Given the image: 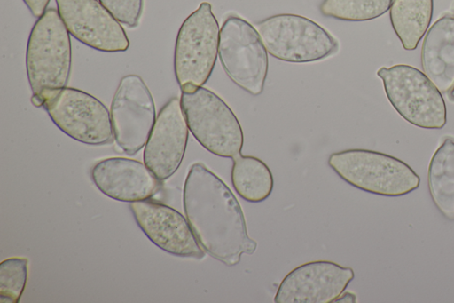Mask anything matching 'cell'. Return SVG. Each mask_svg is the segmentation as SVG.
Returning a JSON list of instances; mask_svg holds the SVG:
<instances>
[{
  "mask_svg": "<svg viewBox=\"0 0 454 303\" xmlns=\"http://www.w3.org/2000/svg\"><path fill=\"white\" fill-rule=\"evenodd\" d=\"M386 95L408 123L423 129H442L447 122L444 99L436 85L418 68L397 64L377 71Z\"/></svg>",
  "mask_w": 454,
  "mask_h": 303,
  "instance_id": "cell-5",
  "label": "cell"
},
{
  "mask_svg": "<svg viewBox=\"0 0 454 303\" xmlns=\"http://www.w3.org/2000/svg\"><path fill=\"white\" fill-rule=\"evenodd\" d=\"M263 44L272 57L292 63L324 60L338 51V41L317 22L283 13L256 22Z\"/></svg>",
  "mask_w": 454,
  "mask_h": 303,
  "instance_id": "cell-6",
  "label": "cell"
},
{
  "mask_svg": "<svg viewBox=\"0 0 454 303\" xmlns=\"http://www.w3.org/2000/svg\"><path fill=\"white\" fill-rule=\"evenodd\" d=\"M449 99L451 101H454V85L453 87L449 91Z\"/></svg>",
  "mask_w": 454,
  "mask_h": 303,
  "instance_id": "cell-25",
  "label": "cell"
},
{
  "mask_svg": "<svg viewBox=\"0 0 454 303\" xmlns=\"http://www.w3.org/2000/svg\"><path fill=\"white\" fill-rule=\"evenodd\" d=\"M114 140L129 155L145 147L156 120L153 96L141 76H124L110 109Z\"/></svg>",
  "mask_w": 454,
  "mask_h": 303,
  "instance_id": "cell-10",
  "label": "cell"
},
{
  "mask_svg": "<svg viewBox=\"0 0 454 303\" xmlns=\"http://www.w3.org/2000/svg\"><path fill=\"white\" fill-rule=\"evenodd\" d=\"M180 102L190 132L204 148L226 158L241 153V125L216 93L201 86L192 92H182Z\"/></svg>",
  "mask_w": 454,
  "mask_h": 303,
  "instance_id": "cell-7",
  "label": "cell"
},
{
  "mask_svg": "<svg viewBox=\"0 0 454 303\" xmlns=\"http://www.w3.org/2000/svg\"><path fill=\"white\" fill-rule=\"evenodd\" d=\"M431 198L442 213L454 220V139L445 138L433 155L427 171Z\"/></svg>",
  "mask_w": 454,
  "mask_h": 303,
  "instance_id": "cell-17",
  "label": "cell"
},
{
  "mask_svg": "<svg viewBox=\"0 0 454 303\" xmlns=\"http://www.w3.org/2000/svg\"><path fill=\"white\" fill-rule=\"evenodd\" d=\"M90 176L104 195L121 202L147 200L161 187V180L145 163L125 157L98 162Z\"/></svg>",
  "mask_w": 454,
  "mask_h": 303,
  "instance_id": "cell-15",
  "label": "cell"
},
{
  "mask_svg": "<svg viewBox=\"0 0 454 303\" xmlns=\"http://www.w3.org/2000/svg\"><path fill=\"white\" fill-rule=\"evenodd\" d=\"M69 34L83 44L105 52H125L129 47L121 22L99 0H55Z\"/></svg>",
  "mask_w": 454,
  "mask_h": 303,
  "instance_id": "cell-11",
  "label": "cell"
},
{
  "mask_svg": "<svg viewBox=\"0 0 454 303\" xmlns=\"http://www.w3.org/2000/svg\"><path fill=\"white\" fill-rule=\"evenodd\" d=\"M390 21L403 47L417 48L427 30L434 10V0H391Z\"/></svg>",
  "mask_w": 454,
  "mask_h": 303,
  "instance_id": "cell-18",
  "label": "cell"
},
{
  "mask_svg": "<svg viewBox=\"0 0 454 303\" xmlns=\"http://www.w3.org/2000/svg\"><path fill=\"white\" fill-rule=\"evenodd\" d=\"M218 56L231 80L251 95L262 92L268 73V52L256 30L237 15L229 16L219 34Z\"/></svg>",
  "mask_w": 454,
  "mask_h": 303,
  "instance_id": "cell-8",
  "label": "cell"
},
{
  "mask_svg": "<svg viewBox=\"0 0 454 303\" xmlns=\"http://www.w3.org/2000/svg\"><path fill=\"white\" fill-rule=\"evenodd\" d=\"M42 107L60 131L79 142L99 146L114 139L107 108L86 92L66 86L51 92Z\"/></svg>",
  "mask_w": 454,
  "mask_h": 303,
  "instance_id": "cell-9",
  "label": "cell"
},
{
  "mask_svg": "<svg viewBox=\"0 0 454 303\" xmlns=\"http://www.w3.org/2000/svg\"><path fill=\"white\" fill-rule=\"evenodd\" d=\"M26 258H11L0 264V302L17 303L27 280Z\"/></svg>",
  "mask_w": 454,
  "mask_h": 303,
  "instance_id": "cell-21",
  "label": "cell"
},
{
  "mask_svg": "<svg viewBox=\"0 0 454 303\" xmlns=\"http://www.w3.org/2000/svg\"><path fill=\"white\" fill-rule=\"evenodd\" d=\"M188 131L180 100L173 97L160 108L144 149V163L159 179H168L179 168Z\"/></svg>",
  "mask_w": 454,
  "mask_h": 303,
  "instance_id": "cell-14",
  "label": "cell"
},
{
  "mask_svg": "<svg viewBox=\"0 0 454 303\" xmlns=\"http://www.w3.org/2000/svg\"><path fill=\"white\" fill-rule=\"evenodd\" d=\"M129 208L141 230L160 249L178 257L204 258L205 251L179 211L149 199L132 202Z\"/></svg>",
  "mask_w": 454,
  "mask_h": 303,
  "instance_id": "cell-13",
  "label": "cell"
},
{
  "mask_svg": "<svg viewBox=\"0 0 454 303\" xmlns=\"http://www.w3.org/2000/svg\"><path fill=\"white\" fill-rule=\"evenodd\" d=\"M99 2L128 28H133L138 26L144 0H99Z\"/></svg>",
  "mask_w": 454,
  "mask_h": 303,
  "instance_id": "cell-22",
  "label": "cell"
},
{
  "mask_svg": "<svg viewBox=\"0 0 454 303\" xmlns=\"http://www.w3.org/2000/svg\"><path fill=\"white\" fill-rule=\"evenodd\" d=\"M51 0H23L31 14L35 17H41L47 10Z\"/></svg>",
  "mask_w": 454,
  "mask_h": 303,
  "instance_id": "cell-23",
  "label": "cell"
},
{
  "mask_svg": "<svg viewBox=\"0 0 454 303\" xmlns=\"http://www.w3.org/2000/svg\"><path fill=\"white\" fill-rule=\"evenodd\" d=\"M354 276L351 267H342L333 261L307 262L284 277L277 290L274 302H335Z\"/></svg>",
  "mask_w": 454,
  "mask_h": 303,
  "instance_id": "cell-12",
  "label": "cell"
},
{
  "mask_svg": "<svg viewBox=\"0 0 454 303\" xmlns=\"http://www.w3.org/2000/svg\"><path fill=\"white\" fill-rule=\"evenodd\" d=\"M344 299V300H343V301H345V302H346V301H348V302H356V296H355L354 294H352V293H349V292L345 293V294H344V295H342V296L340 295V297L335 300V302H336V301H338V302H339L340 300H341V299Z\"/></svg>",
  "mask_w": 454,
  "mask_h": 303,
  "instance_id": "cell-24",
  "label": "cell"
},
{
  "mask_svg": "<svg viewBox=\"0 0 454 303\" xmlns=\"http://www.w3.org/2000/svg\"><path fill=\"white\" fill-rule=\"evenodd\" d=\"M69 32L58 10L48 8L34 24L27 45L26 68L31 102L42 107L52 92L67 86L72 68Z\"/></svg>",
  "mask_w": 454,
  "mask_h": 303,
  "instance_id": "cell-2",
  "label": "cell"
},
{
  "mask_svg": "<svg viewBox=\"0 0 454 303\" xmlns=\"http://www.w3.org/2000/svg\"><path fill=\"white\" fill-rule=\"evenodd\" d=\"M220 28L208 2L182 23L176 40L174 71L182 92H192L210 77L218 55Z\"/></svg>",
  "mask_w": 454,
  "mask_h": 303,
  "instance_id": "cell-4",
  "label": "cell"
},
{
  "mask_svg": "<svg viewBox=\"0 0 454 303\" xmlns=\"http://www.w3.org/2000/svg\"><path fill=\"white\" fill-rule=\"evenodd\" d=\"M231 159V183L238 195L250 203L267 199L272 192L274 180L266 163L257 157L241 153Z\"/></svg>",
  "mask_w": 454,
  "mask_h": 303,
  "instance_id": "cell-19",
  "label": "cell"
},
{
  "mask_svg": "<svg viewBox=\"0 0 454 303\" xmlns=\"http://www.w3.org/2000/svg\"><path fill=\"white\" fill-rule=\"evenodd\" d=\"M424 74L442 92L454 85V15L439 18L427 30L421 48Z\"/></svg>",
  "mask_w": 454,
  "mask_h": 303,
  "instance_id": "cell-16",
  "label": "cell"
},
{
  "mask_svg": "<svg viewBox=\"0 0 454 303\" xmlns=\"http://www.w3.org/2000/svg\"><path fill=\"white\" fill-rule=\"evenodd\" d=\"M329 166L349 185L383 196H402L416 190L419 176L404 162L367 149H348L330 155Z\"/></svg>",
  "mask_w": 454,
  "mask_h": 303,
  "instance_id": "cell-3",
  "label": "cell"
},
{
  "mask_svg": "<svg viewBox=\"0 0 454 303\" xmlns=\"http://www.w3.org/2000/svg\"><path fill=\"white\" fill-rule=\"evenodd\" d=\"M184 211L202 249L228 267L257 247L250 238L243 211L229 187L203 163H193L183 192Z\"/></svg>",
  "mask_w": 454,
  "mask_h": 303,
  "instance_id": "cell-1",
  "label": "cell"
},
{
  "mask_svg": "<svg viewBox=\"0 0 454 303\" xmlns=\"http://www.w3.org/2000/svg\"><path fill=\"white\" fill-rule=\"evenodd\" d=\"M391 0H323L319 10L325 17L365 21L376 19L390 8Z\"/></svg>",
  "mask_w": 454,
  "mask_h": 303,
  "instance_id": "cell-20",
  "label": "cell"
}]
</instances>
